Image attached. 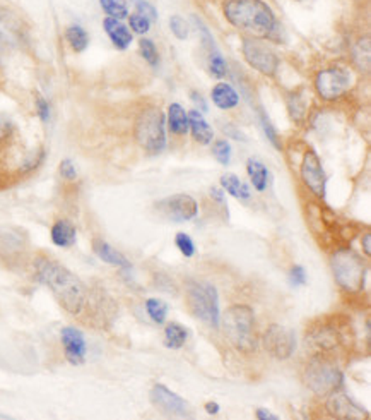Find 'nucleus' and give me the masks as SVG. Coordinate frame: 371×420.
Masks as SVG:
<instances>
[{
	"label": "nucleus",
	"instance_id": "34",
	"mask_svg": "<svg viewBox=\"0 0 371 420\" xmlns=\"http://www.w3.org/2000/svg\"><path fill=\"white\" fill-rule=\"evenodd\" d=\"M213 154L222 167H227L231 163V145L226 140L214 141Z\"/></svg>",
	"mask_w": 371,
	"mask_h": 420
},
{
	"label": "nucleus",
	"instance_id": "39",
	"mask_svg": "<svg viewBox=\"0 0 371 420\" xmlns=\"http://www.w3.org/2000/svg\"><path fill=\"white\" fill-rule=\"evenodd\" d=\"M58 174H60L62 179L69 180V182H72V180L77 179V168H75L72 159L70 158L62 159L60 167H58Z\"/></svg>",
	"mask_w": 371,
	"mask_h": 420
},
{
	"label": "nucleus",
	"instance_id": "6",
	"mask_svg": "<svg viewBox=\"0 0 371 420\" xmlns=\"http://www.w3.org/2000/svg\"><path fill=\"white\" fill-rule=\"evenodd\" d=\"M164 113L158 107H147L139 113L134 136L149 154H159L166 148Z\"/></svg>",
	"mask_w": 371,
	"mask_h": 420
},
{
	"label": "nucleus",
	"instance_id": "42",
	"mask_svg": "<svg viewBox=\"0 0 371 420\" xmlns=\"http://www.w3.org/2000/svg\"><path fill=\"white\" fill-rule=\"evenodd\" d=\"M35 105H36V112H38V117H40L41 122H48L50 117H52V107H50L48 100L45 98V96L38 95L36 100H35Z\"/></svg>",
	"mask_w": 371,
	"mask_h": 420
},
{
	"label": "nucleus",
	"instance_id": "43",
	"mask_svg": "<svg viewBox=\"0 0 371 420\" xmlns=\"http://www.w3.org/2000/svg\"><path fill=\"white\" fill-rule=\"evenodd\" d=\"M45 158V151L43 149H38V151H33L31 154L26 158V162L23 163V172H29V170H35L41 165V162H43Z\"/></svg>",
	"mask_w": 371,
	"mask_h": 420
},
{
	"label": "nucleus",
	"instance_id": "31",
	"mask_svg": "<svg viewBox=\"0 0 371 420\" xmlns=\"http://www.w3.org/2000/svg\"><path fill=\"white\" fill-rule=\"evenodd\" d=\"M146 310L149 317L153 319L156 325H163L168 316V304L159 299H147L146 300Z\"/></svg>",
	"mask_w": 371,
	"mask_h": 420
},
{
	"label": "nucleus",
	"instance_id": "41",
	"mask_svg": "<svg viewBox=\"0 0 371 420\" xmlns=\"http://www.w3.org/2000/svg\"><path fill=\"white\" fill-rule=\"evenodd\" d=\"M134 6H136L137 14L146 16L149 21L158 19V11H156V7L151 2H147V0H134Z\"/></svg>",
	"mask_w": 371,
	"mask_h": 420
},
{
	"label": "nucleus",
	"instance_id": "46",
	"mask_svg": "<svg viewBox=\"0 0 371 420\" xmlns=\"http://www.w3.org/2000/svg\"><path fill=\"white\" fill-rule=\"evenodd\" d=\"M210 197H213V199H216L219 204H226L225 192H222L219 187H213V189H210Z\"/></svg>",
	"mask_w": 371,
	"mask_h": 420
},
{
	"label": "nucleus",
	"instance_id": "9",
	"mask_svg": "<svg viewBox=\"0 0 371 420\" xmlns=\"http://www.w3.org/2000/svg\"><path fill=\"white\" fill-rule=\"evenodd\" d=\"M242 52L244 61L260 74L269 75V78L276 75L277 69H279V57L271 47H267L257 38H244Z\"/></svg>",
	"mask_w": 371,
	"mask_h": 420
},
{
	"label": "nucleus",
	"instance_id": "10",
	"mask_svg": "<svg viewBox=\"0 0 371 420\" xmlns=\"http://www.w3.org/2000/svg\"><path fill=\"white\" fill-rule=\"evenodd\" d=\"M262 343L269 355L277 360H286L296 350V335L291 327L272 325L264 333Z\"/></svg>",
	"mask_w": 371,
	"mask_h": 420
},
{
	"label": "nucleus",
	"instance_id": "1",
	"mask_svg": "<svg viewBox=\"0 0 371 420\" xmlns=\"http://www.w3.org/2000/svg\"><path fill=\"white\" fill-rule=\"evenodd\" d=\"M35 276L41 285L50 288L62 309L72 316L82 313L87 302V290L72 271L46 256H40L35 259Z\"/></svg>",
	"mask_w": 371,
	"mask_h": 420
},
{
	"label": "nucleus",
	"instance_id": "21",
	"mask_svg": "<svg viewBox=\"0 0 371 420\" xmlns=\"http://www.w3.org/2000/svg\"><path fill=\"white\" fill-rule=\"evenodd\" d=\"M213 103L216 105L221 110H231L236 105L240 103V95L236 93V90L231 84L227 83H219L213 88Z\"/></svg>",
	"mask_w": 371,
	"mask_h": 420
},
{
	"label": "nucleus",
	"instance_id": "11",
	"mask_svg": "<svg viewBox=\"0 0 371 420\" xmlns=\"http://www.w3.org/2000/svg\"><path fill=\"white\" fill-rule=\"evenodd\" d=\"M156 211L175 224L190 221L199 215V204L188 194H176L156 203Z\"/></svg>",
	"mask_w": 371,
	"mask_h": 420
},
{
	"label": "nucleus",
	"instance_id": "24",
	"mask_svg": "<svg viewBox=\"0 0 371 420\" xmlns=\"http://www.w3.org/2000/svg\"><path fill=\"white\" fill-rule=\"evenodd\" d=\"M306 340H310L313 343V347H317L320 352H328L334 350L339 343V335L332 327H322V330L311 331L310 338L306 336Z\"/></svg>",
	"mask_w": 371,
	"mask_h": 420
},
{
	"label": "nucleus",
	"instance_id": "2",
	"mask_svg": "<svg viewBox=\"0 0 371 420\" xmlns=\"http://www.w3.org/2000/svg\"><path fill=\"white\" fill-rule=\"evenodd\" d=\"M225 16L235 28L254 38H269L277 23L264 0H230L225 4Z\"/></svg>",
	"mask_w": 371,
	"mask_h": 420
},
{
	"label": "nucleus",
	"instance_id": "29",
	"mask_svg": "<svg viewBox=\"0 0 371 420\" xmlns=\"http://www.w3.org/2000/svg\"><path fill=\"white\" fill-rule=\"evenodd\" d=\"M205 53H208V64L210 74H213L214 78H225L227 74V64L225 58H222V53L219 52L217 45L205 50Z\"/></svg>",
	"mask_w": 371,
	"mask_h": 420
},
{
	"label": "nucleus",
	"instance_id": "30",
	"mask_svg": "<svg viewBox=\"0 0 371 420\" xmlns=\"http://www.w3.org/2000/svg\"><path fill=\"white\" fill-rule=\"evenodd\" d=\"M101 9L107 12L108 18L125 19L129 18V7L125 0H100Z\"/></svg>",
	"mask_w": 371,
	"mask_h": 420
},
{
	"label": "nucleus",
	"instance_id": "27",
	"mask_svg": "<svg viewBox=\"0 0 371 420\" xmlns=\"http://www.w3.org/2000/svg\"><path fill=\"white\" fill-rule=\"evenodd\" d=\"M353 62L354 65L360 70L368 73L370 70V62H371V45H370V36L361 38L357 40V43L353 47Z\"/></svg>",
	"mask_w": 371,
	"mask_h": 420
},
{
	"label": "nucleus",
	"instance_id": "26",
	"mask_svg": "<svg viewBox=\"0 0 371 420\" xmlns=\"http://www.w3.org/2000/svg\"><path fill=\"white\" fill-rule=\"evenodd\" d=\"M188 338L187 327L181 326L180 322H170L164 330V345L171 350H180L185 345Z\"/></svg>",
	"mask_w": 371,
	"mask_h": 420
},
{
	"label": "nucleus",
	"instance_id": "14",
	"mask_svg": "<svg viewBox=\"0 0 371 420\" xmlns=\"http://www.w3.org/2000/svg\"><path fill=\"white\" fill-rule=\"evenodd\" d=\"M60 343L64 348L67 362L72 365H82L86 362L87 343L82 331L74 326H65L60 330Z\"/></svg>",
	"mask_w": 371,
	"mask_h": 420
},
{
	"label": "nucleus",
	"instance_id": "38",
	"mask_svg": "<svg viewBox=\"0 0 371 420\" xmlns=\"http://www.w3.org/2000/svg\"><path fill=\"white\" fill-rule=\"evenodd\" d=\"M151 23H153V21L147 19L146 16L137 14V12H136V14L129 16V24H130V28H132L134 31L137 33V35H146V33L151 29Z\"/></svg>",
	"mask_w": 371,
	"mask_h": 420
},
{
	"label": "nucleus",
	"instance_id": "20",
	"mask_svg": "<svg viewBox=\"0 0 371 420\" xmlns=\"http://www.w3.org/2000/svg\"><path fill=\"white\" fill-rule=\"evenodd\" d=\"M188 131L192 132V137L200 145H210L214 140V131L209 125V122L204 119L202 112L190 110L188 112Z\"/></svg>",
	"mask_w": 371,
	"mask_h": 420
},
{
	"label": "nucleus",
	"instance_id": "28",
	"mask_svg": "<svg viewBox=\"0 0 371 420\" xmlns=\"http://www.w3.org/2000/svg\"><path fill=\"white\" fill-rule=\"evenodd\" d=\"M65 38L67 41H69L70 48H72L75 53H82L84 50L87 48V45H90V35H87L86 29L79 26V24L67 28Z\"/></svg>",
	"mask_w": 371,
	"mask_h": 420
},
{
	"label": "nucleus",
	"instance_id": "37",
	"mask_svg": "<svg viewBox=\"0 0 371 420\" xmlns=\"http://www.w3.org/2000/svg\"><path fill=\"white\" fill-rule=\"evenodd\" d=\"M170 29L178 40H187L188 38V24L181 16L175 14L170 18Z\"/></svg>",
	"mask_w": 371,
	"mask_h": 420
},
{
	"label": "nucleus",
	"instance_id": "18",
	"mask_svg": "<svg viewBox=\"0 0 371 420\" xmlns=\"http://www.w3.org/2000/svg\"><path fill=\"white\" fill-rule=\"evenodd\" d=\"M103 28L109 40H112V43L118 50H127L130 47V43H132V33L129 31V28L124 23H120V19L104 18Z\"/></svg>",
	"mask_w": 371,
	"mask_h": 420
},
{
	"label": "nucleus",
	"instance_id": "12",
	"mask_svg": "<svg viewBox=\"0 0 371 420\" xmlns=\"http://www.w3.org/2000/svg\"><path fill=\"white\" fill-rule=\"evenodd\" d=\"M149 398L156 409L163 411V414L168 415V417H180V419L190 417L192 414L190 405H188V403L180 397V394L171 392L168 386L154 384L149 393Z\"/></svg>",
	"mask_w": 371,
	"mask_h": 420
},
{
	"label": "nucleus",
	"instance_id": "13",
	"mask_svg": "<svg viewBox=\"0 0 371 420\" xmlns=\"http://www.w3.org/2000/svg\"><path fill=\"white\" fill-rule=\"evenodd\" d=\"M301 180L303 184L313 192L318 199H326L327 194V175L322 162L313 149H308L301 162Z\"/></svg>",
	"mask_w": 371,
	"mask_h": 420
},
{
	"label": "nucleus",
	"instance_id": "44",
	"mask_svg": "<svg viewBox=\"0 0 371 420\" xmlns=\"http://www.w3.org/2000/svg\"><path fill=\"white\" fill-rule=\"evenodd\" d=\"M12 131H14V124H12V120L9 119V117L0 115V141L9 140V137L12 136Z\"/></svg>",
	"mask_w": 371,
	"mask_h": 420
},
{
	"label": "nucleus",
	"instance_id": "25",
	"mask_svg": "<svg viewBox=\"0 0 371 420\" xmlns=\"http://www.w3.org/2000/svg\"><path fill=\"white\" fill-rule=\"evenodd\" d=\"M221 186L227 192V194L236 197V199L247 201V199H250V197H252L250 187H248L242 179L236 177L235 174H225V175H222V177H221Z\"/></svg>",
	"mask_w": 371,
	"mask_h": 420
},
{
	"label": "nucleus",
	"instance_id": "3",
	"mask_svg": "<svg viewBox=\"0 0 371 420\" xmlns=\"http://www.w3.org/2000/svg\"><path fill=\"white\" fill-rule=\"evenodd\" d=\"M222 327H225L226 338L236 350L243 354L255 352V313L250 305H231L222 316Z\"/></svg>",
	"mask_w": 371,
	"mask_h": 420
},
{
	"label": "nucleus",
	"instance_id": "40",
	"mask_svg": "<svg viewBox=\"0 0 371 420\" xmlns=\"http://www.w3.org/2000/svg\"><path fill=\"white\" fill-rule=\"evenodd\" d=\"M306 281L308 276L305 268H303L301 264H294L289 271V283L293 285V287H303V285H306Z\"/></svg>",
	"mask_w": 371,
	"mask_h": 420
},
{
	"label": "nucleus",
	"instance_id": "19",
	"mask_svg": "<svg viewBox=\"0 0 371 420\" xmlns=\"http://www.w3.org/2000/svg\"><path fill=\"white\" fill-rule=\"evenodd\" d=\"M50 237H52L53 246L62 247V249H69V247L75 246V241H77V230H75V225L72 221L57 220L52 226Z\"/></svg>",
	"mask_w": 371,
	"mask_h": 420
},
{
	"label": "nucleus",
	"instance_id": "4",
	"mask_svg": "<svg viewBox=\"0 0 371 420\" xmlns=\"http://www.w3.org/2000/svg\"><path fill=\"white\" fill-rule=\"evenodd\" d=\"M332 273L334 278L344 292L357 293L365 287L366 278V264L357 252L349 247L335 251L330 259Z\"/></svg>",
	"mask_w": 371,
	"mask_h": 420
},
{
	"label": "nucleus",
	"instance_id": "22",
	"mask_svg": "<svg viewBox=\"0 0 371 420\" xmlns=\"http://www.w3.org/2000/svg\"><path fill=\"white\" fill-rule=\"evenodd\" d=\"M168 127L176 136H185L188 132V113L180 103H171L168 108Z\"/></svg>",
	"mask_w": 371,
	"mask_h": 420
},
{
	"label": "nucleus",
	"instance_id": "17",
	"mask_svg": "<svg viewBox=\"0 0 371 420\" xmlns=\"http://www.w3.org/2000/svg\"><path fill=\"white\" fill-rule=\"evenodd\" d=\"M92 251H95V254L98 256L103 263L112 264V266H118L122 268V270H130V268H132V264H130L129 259L125 258L122 252H118L115 247H112L108 242L101 241V238H95V242H92Z\"/></svg>",
	"mask_w": 371,
	"mask_h": 420
},
{
	"label": "nucleus",
	"instance_id": "33",
	"mask_svg": "<svg viewBox=\"0 0 371 420\" xmlns=\"http://www.w3.org/2000/svg\"><path fill=\"white\" fill-rule=\"evenodd\" d=\"M139 50H141V56L144 57L147 64H149L151 67H158L159 64L158 50H156L154 43L149 40V38H141V41H139Z\"/></svg>",
	"mask_w": 371,
	"mask_h": 420
},
{
	"label": "nucleus",
	"instance_id": "23",
	"mask_svg": "<svg viewBox=\"0 0 371 420\" xmlns=\"http://www.w3.org/2000/svg\"><path fill=\"white\" fill-rule=\"evenodd\" d=\"M247 174H248V177H250V182H252V186H254L255 191L264 192L265 189H267L269 170H267V167L260 162V159L248 158Z\"/></svg>",
	"mask_w": 371,
	"mask_h": 420
},
{
	"label": "nucleus",
	"instance_id": "15",
	"mask_svg": "<svg viewBox=\"0 0 371 420\" xmlns=\"http://www.w3.org/2000/svg\"><path fill=\"white\" fill-rule=\"evenodd\" d=\"M327 410L332 417L335 419H344V420H362L368 419V411H366L362 406L357 405L356 401L351 400L348 394L343 392H334L328 394L327 400Z\"/></svg>",
	"mask_w": 371,
	"mask_h": 420
},
{
	"label": "nucleus",
	"instance_id": "47",
	"mask_svg": "<svg viewBox=\"0 0 371 420\" xmlns=\"http://www.w3.org/2000/svg\"><path fill=\"white\" fill-rule=\"evenodd\" d=\"M257 419L259 420H279V417L277 415H274L272 411L265 410V409H259L257 410Z\"/></svg>",
	"mask_w": 371,
	"mask_h": 420
},
{
	"label": "nucleus",
	"instance_id": "45",
	"mask_svg": "<svg viewBox=\"0 0 371 420\" xmlns=\"http://www.w3.org/2000/svg\"><path fill=\"white\" fill-rule=\"evenodd\" d=\"M190 98L192 102L199 107V112H208V103H205V100L202 98L200 93H197V91H192L190 93Z\"/></svg>",
	"mask_w": 371,
	"mask_h": 420
},
{
	"label": "nucleus",
	"instance_id": "16",
	"mask_svg": "<svg viewBox=\"0 0 371 420\" xmlns=\"http://www.w3.org/2000/svg\"><path fill=\"white\" fill-rule=\"evenodd\" d=\"M19 21L7 11H0V57L7 56L11 50H14L21 41Z\"/></svg>",
	"mask_w": 371,
	"mask_h": 420
},
{
	"label": "nucleus",
	"instance_id": "8",
	"mask_svg": "<svg viewBox=\"0 0 371 420\" xmlns=\"http://www.w3.org/2000/svg\"><path fill=\"white\" fill-rule=\"evenodd\" d=\"M353 86V74L344 67H330L320 70L315 78V90L326 102H334L344 96Z\"/></svg>",
	"mask_w": 371,
	"mask_h": 420
},
{
	"label": "nucleus",
	"instance_id": "49",
	"mask_svg": "<svg viewBox=\"0 0 371 420\" xmlns=\"http://www.w3.org/2000/svg\"><path fill=\"white\" fill-rule=\"evenodd\" d=\"M204 409L209 415H217L219 411H221V406H219V403H216V401H208L204 405Z\"/></svg>",
	"mask_w": 371,
	"mask_h": 420
},
{
	"label": "nucleus",
	"instance_id": "5",
	"mask_svg": "<svg viewBox=\"0 0 371 420\" xmlns=\"http://www.w3.org/2000/svg\"><path fill=\"white\" fill-rule=\"evenodd\" d=\"M187 302L193 317L217 330L221 313H219L217 290L213 283H209V281H188Z\"/></svg>",
	"mask_w": 371,
	"mask_h": 420
},
{
	"label": "nucleus",
	"instance_id": "48",
	"mask_svg": "<svg viewBox=\"0 0 371 420\" xmlns=\"http://www.w3.org/2000/svg\"><path fill=\"white\" fill-rule=\"evenodd\" d=\"M361 246H362V251H365V254L371 256V233H365L361 238Z\"/></svg>",
	"mask_w": 371,
	"mask_h": 420
},
{
	"label": "nucleus",
	"instance_id": "7",
	"mask_svg": "<svg viewBox=\"0 0 371 420\" xmlns=\"http://www.w3.org/2000/svg\"><path fill=\"white\" fill-rule=\"evenodd\" d=\"M344 383V376L334 360L318 355L310 360L305 369V384L317 397H328Z\"/></svg>",
	"mask_w": 371,
	"mask_h": 420
},
{
	"label": "nucleus",
	"instance_id": "36",
	"mask_svg": "<svg viewBox=\"0 0 371 420\" xmlns=\"http://www.w3.org/2000/svg\"><path fill=\"white\" fill-rule=\"evenodd\" d=\"M175 243L185 258H192V256L195 254V243H193L190 235H187L185 232L176 233Z\"/></svg>",
	"mask_w": 371,
	"mask_h": 420
},
{
	"label": "nucleus",
	"instance_id": "35",
	"mask_svg": "<svg viewBox=\"0 0 371 420\" xmlns=\"http://www.w3.org/2000/svg\"><path fill=\"white\" fill-rule=\"evenodd\" d=\"M259 115H260V124H262L264 134H265V136H267L269 142H271V145H272L276 149H281V148H282V145H281V141H279V134H277L276 127H274V125H272L271 119H269V117L265 115L264 110H260Z\"/></svg>",
	"mask_w": 371,
	"mask_h": 420
},
{
	"label": "nucleus",
	"instance_id": "50",
	"mask_svg": "<svg viewBox=\"0 0 371 420\" xmlns=\"http://www.w3.org/2000/svg\"><path fill=\"white\" fill-rule=\"evenodd\" d=\"M296 2H301V0H296Z\"/></svg>",
	"mask_w": 371,
	"mask_h": 420
},
{
	"label": "nucleus",
	"instance_id": "32",
	"mask_svg": "<svg viewBox=\"0 0 371 420\" xmlns=\"http://www.w3.org/2000/svg\"><path fill=\"white\" fill-rule=\"evenodd\" d=\"M288 108H289V115L291 119H293L294 122H303V119H305L306 115V103H305V98H303L301 95L294 93L289 96L288 100Z\"/></svg>",
	"mask_w": 371,
	"mask_h": 420
}]
</instances>
